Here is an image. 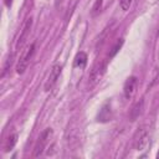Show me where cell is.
I'll return each instance as SVG.
<instances>
[{
  "label": "cell",
  "instance_id": "6da1fadb",
  "mask_svg": "<svg viewBox=\"0 0 159 159\" xmlns=\"http://www.w3.org/2000/svg\"><path fill=\"white\" fill-rule=\"evenodd\" d=\"M149 144H150V135L148 133V129L145 127L139 128L134 135V149L138 152H143L148 149Z\"/></svg>",
  "mask_w": 159,
  "mask_h": 159
},
{
  "label": "cell",
  "instance_id": "7a4b0ae2",
  "mask_svg": "<svg viewBox=\"0 0 159 159\" xmlns=\"http://www.w3.org/2000/svg\"><path fill=\"white\" fill-rule=\"evenodd\" d=\"M52 134H53V130L51 128H46L41 133V135L39 137V139H37V142L35 144V148H34V153H32V157L34 158H37V157H40L43 153L45 148L50 143V139L52 138Z\"/></svg>",
  "mask_w": 159,
  "mask_h": 159
},
{
  "label": "cell",
  "instance_id": "3957f363",
  "mask_svg": "<svg viewBox=\"0 0 159 159\" xmlns=\"http://www.w3.org/2000/svg\"><path fill=\"white\" fill-rule=\"evenodd\" d=\"M34 52H35V43H31L30 46H27L26 50L22 52V55L20 56V60H19V62L16 65V72L19 75H22L26 71V68L29 66V62H30Z\"/></svg>",
  "mask_w": 159,
  "mask_h": 159
},
{
  "label": "cell",
  "instance_id": "277c9868",
  "mask_svg": "<svg viewBox=\"0 0 159 159\" xmlns=\"http://www.w3.org/2000/svg\"><path fill=\"white\" fill-rule=\"evenodd\" d=\"M31 27H32V17L29 16L25 19L22 26H21V30H20V36L16 41V50H20L22 48V46L25 45L26 40L29 39L30 36V32H31Z\"/></svg>",
  "mask_w": 159,
  "mask_h": 159
},
{
  "label": "cell",
  "instance_id": "5b68a950",
  "mask_svg": "<svg viewBox=\"0 0 159 159\" xmlns=\"http://www.w3.org/2000/svg\"><path fill=\"white\" fill-rule=\"evenodd\" d=\"M104 71H106V63L104 62H97L92 67L91 73H89V77H88L89 86H94L97 82H99V80L104 75Z\"/></svg>",
  "mask_w": 159,
  "mask_h": 159
},
{
  "label": "cell",
  "instance_id": "8992f818",
  "mask_svg": "<svg viewBox=\"0 0 159 159\" xmlns=\"http://www.w3.org/2000/svg\"><path fill=\"white\" fill-rule=\"evenodd\" d=\"M61 72H62V66H61V65H53V66L51 67L50 75H48L46 82H45V86H43L45 91H50V89L56 84V82H57V80H58V77H60V75H61Z\"/></svg>",
  "mask_w": 159,
  "mask_h": 159
},
{
  "label": "cell",
  "instance_id": "52a82bcc",
  "mask_svg": "<svg viewBox=\"0 0 159 159\" xmlns=\"http://www.w3.org/2000/svg\"><path fill=\"white\" fill-rule=\"evenodd\" d=\"M137 87H138V78L135 76H130L127 78V81L124 82V86H123V93H124V97L127 99H130L135 92H137Z\"/></svg>",
  "mask_w": 159,
  "mask_h": 159
},
{
  "label": "cell",
  "instance_id": "ba28073f",
  "mask_svg": "<svg viewBox=\"0 0 159 159\" xmlns=\"http://www.w3.org/2000/svg\"><path fill=\"white\" fill-rule=\"evenodd\" d=\"M112 119V111H111V106L108 103H106L101 109L99 113L97 114V122L101 123H107Z\"/></svg>",
  "mask_w": 159,
  "mask_h": 159
},
{
  "label": "cell",
  "instance_id": "9c48e42d",
  "mask_svg": "<svg viewBox=\"0 0 159 159\" xmlns=\"http://www.w3.org/2000/svg\"><path fill=\"white\" fill-rule=\"evenodd\" d=\"M143 108H144V102H143V99H140V101H138V102L132 107V109H130V112H129V119H130V120H135V119L142 114Z\"/></svg>",
  "mask_w": 159,
  "mask_h": 159
},
{
  "label": "cell",
  "instance_id": "30bf717a",
  "mask_svg": "<svg viewBox=\"0 0 159 159\" xmlns=\"http://www.w3.org/2000/svg\"><path fill=\"white\" fill-rule=\"evenodd\" d=\"M16 142H17V134H16V133H14V134H10V135L7 137V139H6V142H5V145H4V149H5V152H9V150H11V149L15 147Z\"/></svg>",
  "mask_w": 159,
  "mask_h": 159
},
{
  "label": "cell",
  "instance_id": "8fae6325",
  "mask_svg": "<svg viewBox=\"0 0 159 159\" xmlns=\"http://www.w3.org/2000/svg\"><path fill=\"white\" fill-rule=\"evenodd\" d=\"M87 63V55L84 52H78L75 58V66L76 67H84Z\"/></svg>",
  "mask_w": 159,
  "mask_h": 159
},
{
  "label": "cell",
  "instance_id": "7c38bea8",
  "mask_svg": "<svg viewBox=\"0 0 159 159\" xmlns=\"http://www.w3.org/2000/svg\"><path fill=\"white\" fill-rule=\"evenodd\" d=\"M102 4H103V0H96L94 5H93V7H92V15H93V16H96V15L101 11Z\"/></svg>",
  "mask_w": 159,
  "mask_h": 159
},
{
  "label": "cell",
  "instance_id": "4fadbf2b",
  "mask_svg": "<svg viewBox=\"0 0 159 159\" xmlns=\"http://www.w3.org/2000/svg\"><path fill=\"white\" fill-rule=\"evenodd\" d=\"M132 1H133V0H119V7H120L123 11H127V10L130 7Z\"/></svg>",
  "mask_w": 159,
  "mask_h": 159
},
{
  "label": "cell",
  "instance_id": "5bb4252c",
  "mask_svg": "<svg viewBox=\"0 0 159 159\" xmlns=\"http://www.w3.org/2000/svg\"><path fill=\"white\" fill-rule=\"evenodd\" d=\"M122 43H123V40L120 39V40H119V41H118V42H117V43H116V45L113 46V48H112V52H111V55H109V56H114V55L117 53V51H118V50L120 48Z\"/></svg>",
  "mask_w": 159,
  "mask_h": 159
},
{
  "label": "cell",
  "instance_id": "9a60e30c",
  "mask_svg": "<svg viewBox=\"0 0 159 159\" xmlns=\"http://www.w3.org/2000/svg\"><path fill=\"white\" fill-rule=\"evenodd\" d=\"M4 4H5L7 7H10L11 4H12V0H4Z\"/></svg>",
  "mask_w": 159,
  "mask_h": 159
},
{
  "label": "cell",
  "instance_id": "2e32d148",
  "mask_svg": "<svg viewBox=\"0 0 159 159\" xmlns=\"http://www.w3.org/2000/svg\"><path fill=\"white\" fill-rule=\"evenodd\" d=\"M157 158H159V152H158V154H157Z\"/></svg>",
  "mask_w": 159,
  "mask_h": 159
}]
</instances>
